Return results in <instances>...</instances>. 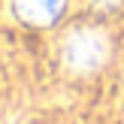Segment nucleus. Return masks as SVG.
<instances>
[{"instance_id":"nucleus-1","label":"nucleus","mask_w":124,"mask_h":124,"mask_svg":"<svg viewBox=\"0 0 124 124\" xmlns=\"http://www.w3.org/2000/svg\"><path fill=\"white\" fill-rule=\"evenodd\" d=\"M109 54V42L100 30H76L64 46V61L76 73H94Z\"/></svg>"},{"instance_id":"nucleus-2","label":"nucleus","mask_w":124,"mask_h":124,"mask_svg":"<svg viewBox=\"0 0 124 124\" xmlns=\"http://www.w3.org/2000/svg\"><path fill=\"white\" fill-rule=\"evenodd\" d=\"M67 0H15V9L24 21L33 24H48L61 9H64Z\"/></svg>"},{"instance_id":"nucleus-3","label":"nucleus","mask_w":124,"mask_h":124,"mask_svg":"<svg viewBox=\"0 0 124 124\" xmlns=\"http://www.w3.org/2000/svg\"><path fill=\"white\" fill-rule=\"evenodd\" d=\"M100 3H103V6H112V3H118V0H100Z\"/></svg>"}]
</instances>
